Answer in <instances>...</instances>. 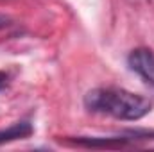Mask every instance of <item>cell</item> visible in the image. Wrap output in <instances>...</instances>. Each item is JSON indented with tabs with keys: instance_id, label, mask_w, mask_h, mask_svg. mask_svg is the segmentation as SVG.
I'll return each mask as SVG.
<instances>
[{
	"instance_id": "5",
	"label": "cell",
	"mask_w": 154,
	"mask_h": 152,
	"mask_svg": "<svg viewBox=\"0 0 154 152\" xmlns=\"http://www.w3.org/2000/svg\"><path fill=\"white\" fill-rule=\"evenodd\" d=\"M7 84H9V75H7L5 72H0V91L5 90Z\"/></svg>"
},
{
	"instance_id": "1",
	"label": "cell",
	"mask_w": 154,
	"mask_h": 152,
	"mask_svg": "<svg viewBox=\"0 0 154 152\" xmlns=\"http://www.w3.org/2000/svg\"><path fill=\"white\" fill-rule=\"evenodd\" d=\"M84 106L91 113L113 116L116 120H140L151 113L152 102L147 97L122 90V88H97L86 93Z\"/></svg>"
},
{
	"instance_id": "4",
	"label": "cell",
	"mask_w": 154,
	"mask_h": 152,
	"mask_svg": "<svg viewBox=\"0 0 154 152\" xmlns=\"http://www.w3.org/2000/svg\"><path fill=\"white\" fill-rule=\"evenodd\" d=\"M31 134H32V125L29 122H16L11 127L0 131V145L14 141V140H23Z\"/></svg>"
},
{
	"instance_id": "3",
	"label": "cell",
	"mask_w": 154,
	"mask_h": 152,
	"mask_svg": "<svg viewBox=\"0 0 154 152\" xmlns=\"http://www.w3.org/2000/svg\"><path fill=\"white\" fill-rule=\"evenodd\" d=\"M74 145L88 147V149H118L127 145V138H75L72 140Z\"/></svg>"
},
{
	"instance_id": "2",
	"label": "cell",
	"mask_w": 154,
	"mask_h": 152,
	"mask_svg": "<svg viewBox=\"0 0 154 152\" xmlns=\"http://www.w3.org/2000/svg\"><path fill=\"white\" fill-rule=\"evenodd\" d=\"M129 68L138 74L151 88H154V52L149 48H136L127 57Z\"/></svg>"
},
{
	"instance_id": "6",
	"label": "cell",
	"mask_w": 154,
	"mask_h": 152,
	"mask_svg": "<svg viewBox=\"0 0 154 152\" xmlns=\"http://www.w3.org/2000/svg\"><path fill=\"white\" fill-rule=\"evenodd\" d=\"M9 16H4V14H0V29H4V27H7L9 25Z\"/></svg>"
}]
</instances>
